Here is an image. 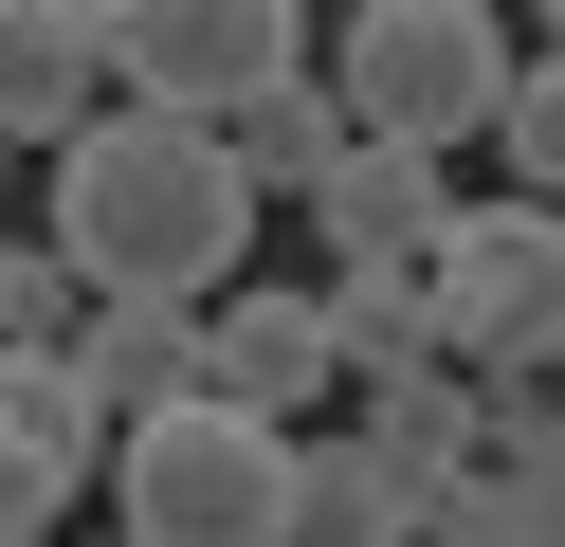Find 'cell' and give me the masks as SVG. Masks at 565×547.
Here are the masks:
<instances>
[{
	"label": "cell",
	"instance_id": "obj_7",
	"mask_svg": "<svg viewBox=\"0 0 565 547\" xmlns=\"http://www.w3.org/2000/svg\"><path fill=\"white\" fill-rule=\"evenodd\" d=\"M110 109H128L110 0H0V128H19V146H92Z\"/></svg>",
	"mask_w": 565,
	"mask_h": 547
},
{
	"label": "cell",
	"instance_id": "obj_1",
	"mask_svg": "<svg viewBox=\"0 0 565 547\" xmlns=\"http://www.w3.org/2000/svg\"><path fill=\"white\" fill-rule=\"evenodd\" d=\"M55 255L92 274V311H220L256 255V182L183 109H110L92 146H55Z\"/></svg>",
	"mask_w": 565,
	"mask_h": 547
},
{
	"label": "cell",
	"instance_id": "obj_8",
	"mask_svg": "<svg viewBox=\"0 0 565 547\" xmlns=\"http://www.w3.org/2000/svg\"><path fill=\"white\" fill-rule=\"evenodd\" d=\"M201 347H220V401H237V420H274V438H310V401L347 383L329 292H274V274H237L220 311H201Z\"/></svg>",
	"mask_w": 565,
	"mask_h": 547
},
{
	"label": "cell",
	"instance_id": "obj_9",
	"mask_svg": "<svg viewBox=\"0 0 565 547\" xmlns=\"http://www.w3.org/2000/svg\"><path fill=\"white\" fill-rule=\"evenodd\" d=\"M74 383L110 401V438H147V420H183V401H220V347H201V311H92Z\"/></svg>",
	"mask_w": 565,
	"mask_h": 547
},
{
	"label": "cell",
	"instance_id": "obj_2",
	"mask_svg": "<svg viewBox=\"0 0 565 547\" xmlns=\"http://www.w3.org/2000/svg\"><path fill=\"white\" fill-rule=\"evenodd\" d=\"M347 109H365V146H419V165H456L475 128H511L529 92V36L492 19V0H365V19L329 36Z\"/></svg>",
	"mask_w": 565,
	"mask_h": 547
},
{
	"label": "cell",
	"instance_id": "obj_5",
	"mask_svg": "<svg viewBox=\"0 0 565 547\" xmlns=\"http://www.w3.org/2000/svg\"><path fill=\"white\" fill-rule=\"evenodd\" d=\"M110 36H128V109H183V128H237L274 73H310L292 0H110Z\"/></svg>",
	"mask_w": 565,
	"mask_h": 547
},
{
	"label": "cell",
	"instance_id": "obj_10",
	"mask_svg": "<svg viewBox=\"0 0 565 547\" xmlns=\"http://www.w3.org/2000/svg\"><path fill=\"white\" fill-rule=\"evenodd\" d=\"M220 146H237V182H256V201H292V219H310V201H329V165L365 146V109H347V73L310 55V73H274V92L237 109Z\"/></svg>",
	"mask_w": 565,
	"mask_h": 547
},
{
	"label": "cell",
	"instance_id": "obj_15",
	"mask_svg": "<svg viewBox=\"0 0 565 547\" xmlns=\"http://www.w3.org/2000/svg\"><path fill=\"white\" fill-rule=\"evenodd\" d=\"M492 146H511V201L565 219V0H547V36H529V92H511V128H492Z\"/></svg>",
	"mask_w": 565,
	"mask_h": 547
},
{
	"label": "cell",
	"instance_id": "obj_17",
	"mask_svg": "<svg viewBox=\"0 0 565 547\" xmlns=\"http://www.w3.org/2000/svg\"><path fill=\"white\" fill-rule=\"evenodd\" d=\"M110 547H128V529H110Z\"/></svg>",
	"mask_w": 565,
	"mask_h": 547
},
{
	"label": "cell",
	"instance_id": "obj_13",
	"mask_svg": "<svg viewBox=\"0 0 565 547\" xmlns=\"http://www.w3.org/2000/svg\"><path fill=\"white\" fill-rule=\"evenodd\" d=\"M365 456L419 474V511H438L456 474L492 456V420H475V383H456V365H402V383H365Z\"/></svg>",
	"mask_w": 565,
	"mask_h": 547
},
{
	"label": "cell",
	"instance_id": "obj_4",
	"mask_svg": "<svg viewBox=\"0 0 565 547\" xmlns=\"http://www.w3.org/2000/svg\"><path fill=\"white\" fill-rule=\"evenodd\" d=\"M438 347H456V383L565 365V219L547 201H456V238H438Z\"/></svg>",
	"mask_w": 565,
	"mask_h": 547
},
{
	"label": "cell",
	"instance_id": "obj_3",
	"mask_svg": "<svg viewBox=\"0 0 565 547\" xmlns=\"http://www.w3.org/2000/svg\"><path fill=\"white\" fill-rule=\"evenodd\" d=\"M292 456L310 438L237 420V401H183V420H147L110 456V529L128 547H274L292 529Z\"/></svg>",
	"mask_w": 565,
	"mask_h": 547
},
{
	"label": "cell",
	"instance_id": "obj_12",
	"mask_svg": "<svg viewBox=\"0 0 565 547\" xmlns=\"http://www.w3.org/2000/svg\"><path fill=\"white\" fill-rule=\"evenodd\" d=\"M274 547H438V511H419V474H383L365 420H347V438L292 456V529H274Z\"/></svg>",
	"mask_w": 565,
	"mask_h": 547
},
{
	"label": "cell",
	"instance_id": "obj_16",
	"mask_svg": "<svg viewBox=\"0 0 565 547\" xmlns=\"http://www.w3.org/2000/svg\"><path fill=\"white\" fill-rule=\"evenodd\" d=\"M0 165H19V128H0Z\"/></svg>",
	"mask_w": 565,
	"mask_h": 547
},
{
	"label": "cell",
	"instance_id": "obj_14",
	"mask_svg": "<svg viewBox=\"0 0 565 547\" xmlns=\"http://www.w3.org/2000/svg\"><path fill=\"white\" fill-rule=\"evenodd\" d=\"M74 328H92V274L55 238H0V347H38V365H74Z\"/></svg>",
	"mask_w": 565,
	"mask_h": 547
},
{
	"label": "cell",
	"instance_id": "obj_6",
	"mask_svg": "<svg viewBox=\"0 0 565 547\" xmlns=\"http://www.w3.org/2000/svg\"><path fill=\"white\" fill-rule=\"evenodd\" d=\"M128 438H110V401L74 383V365H38V347H0V547H55L92 511V474H110Z\"/></svg>",
	"mask_w": 565,
	"mask_h": 547
},
{
	"label": "cell",
	"instance_id": "obj_11",
	"mask_svg": "<svg viewBox=\"0 0 565 547\" xmlns=\"http://www.w3.org/2000/svg\"><path fill=\"white\" fill-rule=\"evenodd\" d=\"M310 238H329V274H365V255H438V238H456V182L419 165V146H347L329 201H310Z\"/></svg>",
	"mask_w": 565,
	"mask_h": 547
}]
</instances>
